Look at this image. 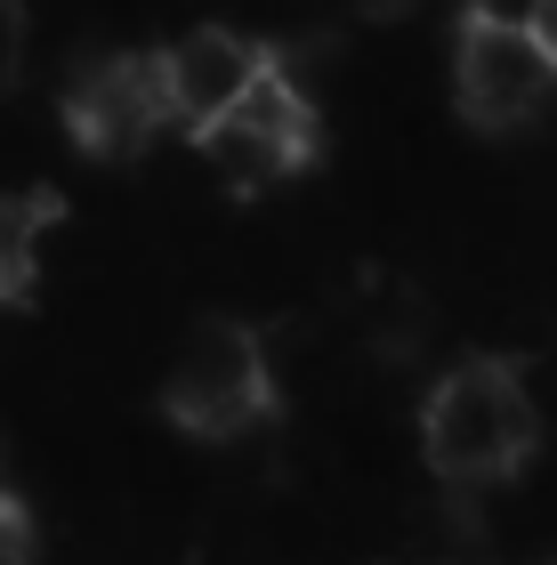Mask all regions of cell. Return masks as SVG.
Masks as SVG:
<instances>
[{"label": "cell", "instance_id": "cell-2", "mask_svg": "<svg viewBox=\"0 0 557 565\" xmlns=\"http://www.w3.org/2000/svg\"><path fill=\"white\" fill-rule=\"evenodd\" d=\"M170 420L194 428V436H243L267 420L275 404V380H267V348L250 323H226V316H202L186 331L179 364H170Z\"/></svg>", "mask_w": 557, "mask_h": 565}, {"label": "cell", "instance_id": "cell-10", "mask_svg": "<svg viewBox=\"0 0 557 565\" xmlns=\"http://www.w3.org/2000/svg\"><path fill=\"white\" fill-rule=\"evenodd\" d=\"M525 24H534V41L557 57V0H542V9H525Z\"/></svg>", "mask_w": 557, "mask_h": 565}, {"label": "cell", "instance_id": "cell-8", "mask_svg": "<svg viewBox=\"0 0 557 565\" xmlns=\"http://www.w3.org/2000/svg\"><path fill=\"white\" fill-rule=\"evenodd\" d=\"M17 73H24V9L0 0V89H17Z\"/></svg>", "mask_w": 557, "mask_h": 565}, {"label": "cell", "instance_id": "cell-9", "mask_svg": "<svg viewBox=\"0 0 557 565\" xmlns=\"http://www.w3.org/2000/svg\"><path fill=\"white\" fill-rule=\"evenodd\" d=\"M24 550H33V533H24V509L0 493V565H24Z\"/></svg>", "mask_w": 557, "mask_h": 565}, {"label": "cell", "instance_id": "cell-6", "mask_svg": "<svg viewBox=\"0 0 557 565\" xmlns=\"http://www.w3.org/2000/svg\"><path fill=\"white\" fill-rule=\"evenodd\" d=\"M275 73V57L250 33H235V24H194V33H179L162 49V89H170V114L186 121V130H218L226 114L243 106L250 89H259Z\"/></svg>", "mask_w": 557, "mask_h": 565}, {"label": "cell", "instance_id": "cell-3", "mask_svg": "<svg viewBox=\"0 0 557 565\" xmlns=\"http://www.w3.org/2000/svg\"><path fill=\"white\" fill-rule=\"evenodd\" d=\"M452 89H461V114L476 130H517L534 121L557 89V57L534 41L525 17H493L476 9L461 17V49H452Z\"/></svg>", "mask_w": 557, "mask_h": 565}, {"label": "cell", "instance_id": "cell-7", "mask_svg": "<svg viewBox=\"0 0 557 565\" xmlns=\"http://www.w3.org/2000/svg\"><path fill=\"white\" fill-rule=\"evenodd\" d=\"M49 202H9L0 194V299L24 291V275H33V235H41Z\"/></svg>", "mask_w": 557, "mask_h": 565}, {"label": "cell", "instance_id": "cell-5", "mask_svg": "<svg viewBox=\"0 0 557 565\" xmlns=\"http://www.w3.org/2000/svg\"><path fill=\"white\" fill-rule=\"evenodd\" d=\"M65 121L106 162L138 153L162 121H179L170 114V89H162V57H82L73 82H65Z\"/></svg>", "mask_w": 557, "mask_h": 565}, {"label": "cell", "instance_id": "cell-1", "mask_svg": "<svg viewBox=\"0 0 557 565\" xmlns=\"http://www.w3.org/2000/svg\"><path fill=\"white\" fill-rule=\"evenodd\" d=\"M534 436H542L534 396H525L517 364H501V355L452 364L437 388H428V404H420L428 469H437L452 493H485V484H501L510 469H525Z\"/></svg>", "mask_w": 557, "mask_h": 565}, {"label": "cell", "instance_id": "cell-4", "mask_svg": "<svg viewBox=\"0 0 557 565\" xmlns=\"http://www.w3.org/2000/svg\"><path fill=\"white\" fill-rule=\"evenodd\" d=\"M194 146L235 194H267L275 178H291L315 153V106H308V89L291 82V65H275L267 82L250 89L218 130H202Z\"/></svg>", "mask_w": 557, "mask_h": 565}]
</instances>
